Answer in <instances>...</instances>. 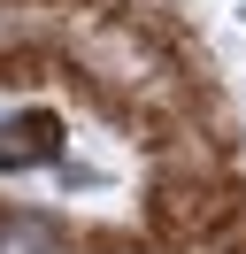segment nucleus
Returning <instances> with one entry per match:
<instances>
[{
    "label": "nucleus",
    "mask_w": 246,
    "mask_h": 254,
    "mask_svg": "<svg viewBox=\"0 0 246 254\" xmlns=\"http://www.w3.org/2000/svg\"><path fill=\"white\" fill-rule=\"evenodd\" d=\"M223 216H239V185H215V177H162L154 185V231L162 239H192V231H208V223H223Z\"/></svg>",
    "instance_id": "nucleus-1"
},
{
    "label": "nucleus",
    "mask_w": 246,
    "mask_h": 254,
    "mask_svg": "<svg viewBox=\"0 0 246 254\" xmlns=\"http://www.w3.org/2000/svg\"><path fill=\"white\" fill-rule=\"evenodd\" d=\"M62 146V124L46 108H23V116H0V170H39V162H54Z\"/></svg>",
    "instance_id": "nucleus-2"
},
{
    "label": "nucleus",
    "mask_w": 246,
    "mask_h": 254,
    "mask_svg": "<svg viewBox=\"0 0 246 254\" xmlns=\"http://www.w3.org/2000/svg\"><path fill=\"white\" fill-rule=\"evenodd\" d=\"M0 254H69V239L39 216H8L0 223Z\"/></svg>",
    "instance_id": "nucleus-3"
},
{
    "label": "nucleus",
    "mask_w": 246,
    "mask_h": 254,
    "mask_svg": "<svg viewBox=\"0 0 246 254\" xmlns=\"http://www.w3.org/2000/svg\"><path fill=\"white\" fill-rule=\"evenodd\" d=\"M239 16H246V8H239Z\"/></svg>",
    "instance_id": "nucleus-4"
}]
</instances>
